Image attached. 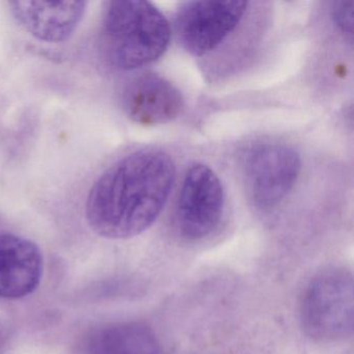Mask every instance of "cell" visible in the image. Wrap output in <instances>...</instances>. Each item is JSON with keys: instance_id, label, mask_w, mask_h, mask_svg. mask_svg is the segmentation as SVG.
<instances>
[{"instance_id": "3957f363", "label": "cell", "mask_w": 354, "mask_h": 354, "mask_svg": "<svg viewBox=\"0 0 354 354\" xmlns=\"http://www.w3.org/2000/svg\"><path fill=\"white\" fill-rule=\"evenodd\" d=\"M300 319L306 335L319 342H337L353 333L354 283L347 269L331 267L317 273L304 290Z\"/></svg>"}, {"instance_id": "9c48e42d", "label": "cell", "mask_w": 354, "mask_h": 354, "mask_svg": "<svg viewBox=\"0 0 354 354\" xmlns=\"http://www.w3.org/2000/svg\"><path fill=\"white\" fill-rule=\"evenodd\" d=\"M15 19L39 40L61 43L70 38L84 18V1H12Z\"/></svg>"}, {"instance_id": "6da1fadb", "label": "cell", "mask_w": 354, "mask_h": 354, "mask_svg": "<svg viewBox=\"0 0 354 354\" xmlns=\"http://www.w3.org/2000/svg\"><path fill=\"white\" fill-rule=\"evenodd\" d=\"M176 180L167 153L144 149L109 167L88 192L86 215L98 235L129 239L152 227L162 212Z\"/></svg>"}, {"instance_id": "52a82bcc", "label": "cell", "mask_w": 354, "mask_h": 354, "mask_svg": "<svg viewBox=\"0 0 354 354\" xmlns=\"http://www.w3.org/2000/svg\"><path fill=\"white\" fill-rule=\"evenodd\" d=\"M122 106L134 123L162 125L181 115L184 99L181 92L162 76L145 73L126 84L122 94Z\"/></svg>"}, {"instance_id": "7a4b0ae2", "label": "cell", "mask_w": 354, "mask_h": 354, "mask_svg": "<svg viewBox=\"0 0 354 354\" xmlns=\"http://www.w3.org/2000/svg\"><path fill=\"white\" fill-rule=\"evenodd\" d=\"M171 38L169 22L153 3L142 0L107 3L103 44L115 69L133 71L154 63L165 55Z\"/></svg>"}, {"instance_id": "8fae6325", "label": "cell", "mask_w": 354, "mask_h": 354, "mask_svg": "<svg viewBox=\"0 0 354 354\" xmlns=\"http://www.w3.org/2000/svg\"><path fill=\"white\" fill-rule=\"evenodd\" d=\"M353 8L352 0H342L333 3L331 16L335 26L344 35L352 37L353 32Z\"/></svg>"}, {"instance_id": "ba28073f", "label": "cell", "mask_w": 354, "mask_h": 354, "mask_svg": "<svg viewBox=\"0 0 354 354\" xmlns=\"http://www.w3.org/2000/svg\"><path fill=\"white\" fill-rule=\"evenodd\" d=\"M42 273V254L36 244L13 234H0V297L30 295L38 288Z\"/></svg>"}, {"instance_id": "8992f818", "label": "cell", "mask_w": 354, "mask_h": 354, "mask_svg": "<svg viewBox=\"0 0 354 354\" xmlns=\"http://www.w3.org/2000/svg\"><path fill=\"white\" fill-rule=\"evenodd\" d=\"M225 192L218 176L208 165L196 163L184 176L176 205V227L182 237L201 240L221 223Z\"/></svg>"}, {"instance_id": "30bf717a", "label": "cell", "mask_w": 354, "mask_h": 354, "mask_svg": "<svg viewBox=\"0 0 354 354\" xmlns=\"http://www.w3.org/2000/svg\"><path fill=\"white\" fill-rule=\"evenodd\" d=\"M84 354H160L158 337L142 322L105 325L91 333Z\"/></svg>"}, {"instance_id": "5b68a950", "label": "cell", "mask_w": 354, "mask_h": 354, "mask_svg": "<svg viewBox=\"0 0 354 354\" xmlns=\"http://www.w3.org/2000/svg\"><path fill=\"white\" fill-rule=\"evenodd\" d=\"M248 1H192L178 10L175 30L186 53L202 57L218 49L248 13Z\"/></svg>"}, {"instance_id": "277c9868", "label": "cell", "mask_w": 354, "mask_h": 354, "mask_svg": "<svg viewBox=\"0 0 354 354\" xmlns=\"http://www.w3.org/2000/svg\"><path fill=\"white\" fill-rule=\"evenodd\" d=\"M242 167L252 204L268 210L281 204L295 187L301 171V159L292 147L263 142L248 149Z\"/></svg>"}]
</instances>
